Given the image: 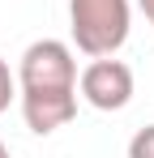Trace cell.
I'll return each instance as SVG.
<instances>
[{"label": "cell", "mask_w": 154, "mask_h": 158, "mask_svg": "<svg viewBox=\"0 0 154 158\" xmlns=\"http://www.w3.org/2000/svg\"><path fill=\"white\" fill-rule=\"evenodd\" d=\"M17 94H22V115L30 132L47 137L64 128L77 115V60L69 43L60 39L30 43L17 69Z\"/></svg>", "instance_id": "1"}, {"label": "cell", "mask_w": 154, "mask_h": 158, "mask_svg": "<svg viewBox=\"0 0 154 158\" xmlns=\"http://www.w3.org/2000/svg\"><path fill=\"white\" fill-rule=\"evenodd\" d=\"M73 43L86 56H116L128 39V0H69Z\"/></svg>", "instance_id": "2"}, {"label": "cell", "mask_w": 154, "mask_h": 158, "mask_svg": "<svg viewBox=\"0 0 154 158\" xmlns=\"http://www.w3.org/2000/svg\"><path fill=\"white\" fill-rule=\"evenodd\" d=\"M77 90H81L86 103L99 107V111H120V107H128V98H133V69H128L124 60L99 56V60H90V64L81 69Z\"/></svg>", "instance_id": "3"}, {"label": "cell", "mask_w": 154, "mask_h": 158, "mask_svg": "<svg viewBox=\"0 0 154 158\" xmlns=\"http://www.w3.org/2000/svg\"><path fill=\"white\" fill-rule=\"evenodd\" d=\"M128 158H154V124L137 128V137L128 141Z\"/></svg>", "instance_id": "4"}, {"label": "cell", "mask_w": 154, "mask_h": 158, "mask_svg": "<svg viewBox=\"0 0 154 158\" xmlns=\"http://www.w3.org/2000/svg\"><path fill=\"white\" fill-rule=\"evenodd\" d=\"M13 94H17V81H13V73H9V64L0 60V111H9Z\"/></svg>", "instance_id": "5"}, {"label": "cell", "mask_w": 154, "mask_h": 158, "mask_svg": "<svg viewBox=\"0 0 154 158\" xmlns=\"http://www.w3.org/2000/svg\"><path fill=\"white\" fill-rule=\"evenodd\" d=\"M137 4H141V13L150 17V26H154V0H137Z\"/></svg>", "instance_id": "6"}, {"label": "cell", "mask_w": 154, "mask_h": 158, "mask_svg": "<svg viewBox=\"0 0 154 158\" xmlns=\"http://www.w3.org/2000/svg\"><path fill=\"white\" fill-rule=\"evenodd\" d=\"M0 158H9V150H4V141H0Z\"/></svg>", "instance_id": "7"}]
</instances>
